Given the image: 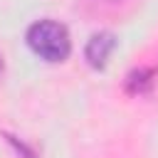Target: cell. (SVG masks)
Wrapping results in <instances>:
<instances>
[{"instance_id":"1","label":"cell","mask_w":158,"mask_h":158,"mask_svg":"<svg viewBox=\"0 0 158 158\" xmlns=\"http://www.w3.org/2000/svg\"><path fill=\"white\" fill-rule=\"evenodd\" d=\"M27 44L37 57H42L47 62H62L69 57V49H72L67 27L54 20L35 22L27 30Z\"/></svg>"},{"instance_id":"2","label":"cell","mask_w":158,"mask_h":158,"mask_svg":"<svg viewBox=\"0 0 158 158\" xmlns=\"http://www.w3.org/2000/svg\"><path fill=\"white\" fill-rule=\"evenodd\" d=\"M114 47H116V37H114L111 32H99V35H94V37L86 42L84 57H86V62H89L91 67L101 69V67L106 64L109 54L114 52Z\"/></svg>"},{"instance_id":"3","label":"cell","mask_w":158,"mask_h":158,"mask_svg":"<svg viewBox=\"0 0 158 158\" xmlns=\"http://www.w3.org/2000/svg\"><path fill=\"white\" fill-rule=\"evenodd\" d=\"M153 77H156L153 69H136V72H131L128 79H126V91L128 94H146V91H151Z\"/></svg>"},{"instance_id":"4","label":"cell","mask_w":158,"mask_h":158,"mask_svg":"<svg viewBox=\"0 0 158 158\" xmlns=\"http://www.w3.org/2000/svg\"><path fill=\"white\" fill-rule=\"evenodd\" d=\"M0 74H2V57H0Z\"/></svg>"}]
</instances>
